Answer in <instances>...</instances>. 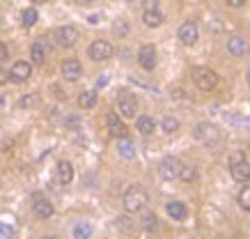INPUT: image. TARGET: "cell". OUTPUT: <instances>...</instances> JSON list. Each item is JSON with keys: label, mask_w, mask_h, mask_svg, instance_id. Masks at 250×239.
I'll use <instances>...</instances> for the list:
<instances>
[{"label": "cell", "mask_w": 250, "mask_h": 239, "mask_svg": "<svg viewBox=\"0 0 250 239\" xmlns=\"http://www.w3.org/2000/svg\"><path fill=\"white\" fill-rule=\"evenodd\" d=\"M147 205V193L140 186H131L129 191L124 193V209L133 214V212H140V209Z\"/></svg>", "instance_id": "1"}, {"label": "cell", "mask_w": 250, "mask_h": 239, "mask_svg": "<svg viewBox=\"0 0 250 239\" xmlns=\"http://www.w3.org/2000/svg\"><path fill=\"white\" fill-rule=\"evenodd\" d=\"M193 81H195V85L200 90H213V87L220 83L218 74L211 69H207V67H195V69H193Z\"/></svg>", "instance_id": "2"}, {"label": "cell", "mask_w": 250, "mask_h": 239, "mask_svg": "<svg viewBox=\"0 0 250 239\" xmlns=\"http://www.w3.org/2000/svg\"><path fill=\"white\" fill-rule=\"evenodd\" d=\"M193 136H195L200 143H207V145H211V143H218L220 138V131H218V127L211 122H200L193 129Z\"/></svg>", "instance_id": "3"}, {"label": "cell", "mask_w": 250, "mask_h": 239, "mask_svg": "<svg viewBox=\"0 0 250 239\" xmlns=\"http://www.w3.org/2000/svg\"><path fill=\"white\" fill-rule=\"evenodd\" d=\"M87 53L94 62H104L108 60L110 55H113V44L106 42V39H97V42H92L90 48H87Z\"/></svg>", "instance_id": "4"}, {"label": "cell", "mask_w": 250, "mask_h": 239, "mask_svg": "<svg viewBox=\"0 0 250 239\" xmlns=\"http://www.w3.org/2000/svg\"><path fill=\"white\" fill-rule=\"evenodd\" d=\"M30 76H32V62L19 60L9 69V83H25Z\"/></svg>", "instance_id": "5"}, {"label": "cell", "mask_w": 250, "mask_h": 239, "mask_svg": "<svg viewBox=\"0 0 250 239\" xmlns=\"http://www.w3.org/2000/svg\"><path fill=\"white\" fill-rule=\"evenodd\" d=\"M179 168H182V163L177 156H163L159 163V173L163 179H174L179 177Z\"/></svg>", "instance_id": "6"}, {"label": "cell", "mask_w": 250, "mask_h": 239, "mask_svg": "<svg viewBox=\"0 0 250 239\" xmlns=\"http://www.w3.org/2000/svg\"><path fill=\"white\" fill-rule=\"evenodd\" d=\"M55 42H58V46H62V48H71L78 42V30L71 28V25H62V28L55 30Z\"/></svg>", "instance_id": "7"}, {"label": "cell", "mask_w": 250, "mask_h": 239, "mask_svg": "<svg viewBox=\"0 0 250 239\" xmlns=\"http://www.w3.org/2000/svg\"><path fill=\"white\" fill-rule=\"evenodd\" d=\"M138 65L145 71H152L156 67V48L152 44H143L140 46V51H138Z\"/></svg>", "instance_id": "8"}, {"label": "cell", "mask_w": 250, "mask_h": 239, "mask_svg": "<svg viewBox=\"0 0 250 239\" xmlns=\"http://www.w3.org/2000/svg\"><path fill=\"white\" fill-rule=\"evenodd\" d=\"M106 124H108V133H110L113 138L129 136V129H126V124L120 120V115H115V113H108V115H106Z\"/></svg>", "instance_id": "9"}, {"label": "cell", "mask_w": 250, "mask_h": 239, "mask_svg": "<svg viewBox=\"0 0 250 239\" xmlns=\"http://www.w3.org/2000/svg\"><path fill=\"white\" fill-rule=\"evenodd\" d=\"M200 37V32H197V25L193 21H186V23L179 25V39H182L184 46H193Z\"/></svg>", "instance_id": "10"}, {"label": "cell", "mask_w": 250, "mask_h": 239, "mask_svg": "<svg viewBox=\"0 0 250 239\" xmlns=\"http://www.w3.org/2000/svg\"><path fill=\"white\" fill-rule=\"evenodd\" d=\"M62 76H64V81H78L81 78V74H83V67H81V62L74 60V58H69V60L62 62Z\"/></svg>", "instance_id": "11"}, {"label": "cell", "mask_w": 250, "mask_h": 239, "mask_svg": "<svg viewBox=\"0 0 250 239\" xmlns=\"http://www.w3.org/2000/svg\"><path fill=\"white\" fill-rule=\"evenodd\" d=\"M32 212H35V216H37V218H51L55 209H53V202H48L46 198H42V196H35Z\"/></svg>", "instance_id": "12"}, {"label": "cell", "mask_w": 250, "mask_h": 239, "mask_svg": "<svg viewBox=\"0 0 250 239\" xmlns=\"http://www.w3.org/2000/svg\"><path fill=\"white\" fill-rule=\"evenodd\" d=\"M166 212L170 218H174V221H186L188 218V207L184 205V202L179 200H170L166 205Z\"/></svg>", "instance_id": "13"}, {"label": "cell", "mask_w": 250, "mask_h": 239, "mask_svg": "<svg viewBox=\"0 0 250 239\" xmlns=\"http://www.w3.org/2000/svg\"><path fill=\"white\" fill-rule=\"evenodd\" d=\"M229 173L234 182H241V184H248L250 182V163L248 161H239L234 166H229Z\"/></svg>", "instance_id": "14"}, {"label": "cell", "mask_w": 250, "mask_h": 239, "mask_svg": "<svg viewBox=\"0 0 250 239\" xmlns=\"http://www.w3.org/2000/svg\"><path fill=\"white\" fill-rule=\"evenodd\" d=\"M143 214H140V228H143L145 232H149V235H154V232L159 230V218H156V214L154 212H149V209H140Z\"/></svg>", "instance_id": "15"}, {"label": "cell", "mask_w": 250, "mask_h": 239, "mask_svg": "<svg viewBox=\"0 0 250 239\" xmlns=\"http://www.w3.org/2000/svg\"><path fill=\"white\" fill-rule=\"evenodd\" d=\"M117 154H120L122 159H126V161H131V159L136 156V145H133V140L126 138V136H122V138H117Z\"/></svg>", "instance_id": "16"}, {"label": "cell", "mask_w": 250, "mask_h": 239, "mask_svg": "<svg viewBox=\"0 0 250 239\" xmlns=\"http://www.w3.org/2000/svg\"><path fill=\"white\" fill-rule=\"evenodd\" d=\"M228 51H229V55H234V58H243V55L248 53V42L243 37H229Z\"/></svg>", "instance_id": "17"}, {"label": "cell", "mask_w": 250, "mask_h": 239, "mask_svg": "<svg viewBox=\"0 0 250 239\" xmlns=\"http://www.w3.org/2000/svg\"><path fill=\"white\" fill-rule=\"evenodd\" d=\"M117 108H120V115L122 117H136V99L133 97H126V94H122L120 101H117Z\"/></svg>", "instance_id": "18"}, {"label": "cell", "mask_w": 250, "mask_h": 239, "mask_svg": "<svg viewBox=\"0 0 250 239\" xmlns=\"http://www.w3.org/2000/svg\"><path fill=\"white\" fill-rule=\"evenodd\" d=\"M143 23L147 25V28H159V25L163 23V14L159 12V7L156 9H145L143 12Z\"/></svg>", "instance_id": "19"}, {"label": "cell", "mask_w": 250, "mask_h": 239, "mask_svg": "<svg viewBox=\"0 0 250 239\" xmlns=\"http://www.w3.org/2000/svg\"><path fill=\"white\" fill-rule=\"evenodd\" d=\"M58 179L62 184H71L74 182V166L69 161H58Z\"/></svg>", "instance_id": "20"}, {"label": "cell", "mask_w": 250, "mask_h": 239, "mask_svg": "<svg viewBox=\"0 0 250 239\" xmlns=\"http://www.w3.org/2000/svg\"><path fill=\"white\" fill-rule=\"evenodd\" d=\"M136 127H138V131L140 133L149 136V133H154V129H156V120H154L152 115H140L136 120Z\"/></svg>", "instance_id": "21"}, {"label": "cell", "mask_w": 250, "mask_h": 239, "mask_svg": "<svg viewBox=\"0 0 250 239\" xmlns=\"http://www.w3.org/2000/svg\"><path fill=\"white\" fill-rule=\"evenodd\" d=\"M97 101H99L97 90H85V92L78 94V106L85 108V110H90V108H94V106H97Z\"/></svg>", "instance_id": "22"}, {"label": "cell", "mask_w": 250, "mask_h": 239, "mask_svg": "<svg viewBox=\"0 0 250 239\" xmlns=\"http://www.w3.org/2000/svg\"><path fill=\"white\" fill-rule=\"evenodd\" d=\"M197 177H200V173H197L195 166H182V168H179V179H182V182H186V184L197 182Z\"/></svg>", "instance_id": "23"}, {"label": "cell", "mask_w": 250, "mask_h": 239, "mask_svg": "<svg viewBox=\"0 0 250 239\" xmlns=\"http://www.w3.org/2000/svg\"><path fill=\"white\" fill-rule=\"evenodd\" d=\"M30 60H32V65H37V67H42L46 62V53H44V46L42 44H32V48H30Z\"/></svg>", "instance_id": "24"}, {"label": "cell", "mask_w": 250, "mask_h": 239, "mask_svg": "<svg viewBox=\"0 0 250 239\" xmlns=\"http://www.w3.org/2000/svg\"><path fill=\"white\" fill-rule=\"evenodd\" d=\"M39 94L37 92H30V94H23L21 99H19V108H35L39 106Z\"/></svg>", "instance_id": "25"}, {"label": "cell", "mask_w": 250, "mask_h": 239, "mask_svg": "<svg viewBox=\"0 0 250 239\" xmlns=\"http://www.w3.org/2000/svg\"><path fill=\"white\" fill-rule=\"evenodd\" d=\"M71 235H74L76 239L92 237V225L90 223H76V225H74V230H71Z\"/></svg>", "instance_id": "26"}, {"label": "cell", "mask_w": 250, "mask_h": 239, "mask_svg": "<svg viewBox=\"0 0 250 239\" xmlns=\"http://www.w3.org/2000/svg\"><path fill=\"white\" fill-rule=\"evenodd\" d=\"M37 19H39V14H37V9H25L21 14V23H23V28H32V25L37 23Z\"/></svg>", "instance_id": "27"}, {"label": "cell", "mask_w": 250, "mask_h": 239, "mask_svg": "<svg viewBox=\"0 0 250 239\" xmlns=\"http://www.w3.org/2000/svg\"><path fill=\"white\" fill-rule=\"evenodd\" d=\"M161 127H163V131L166 133H174V131H179V120L172 115H167L161 120Z\"/></svg>", "instance_id": "28"}, {"label": "cell", "mask_w": 250, "mask_h": 239, "mask_svg": "<svg viewBox=\"0 0 250 239\" xmlns=\"http://www.w3.org/2000/svg\"><path fill=\"white\" fill-rule=\"evenodd\" d=\"M113 32H115V37H126L129 35V23L124 19H117L113 23Z\"/></svg>", "instance_id": "29"}, {"label": "cell", "mask_w": 250, "mask_h": 239, "mask_svg": "<svg viewBox=\"0 0 250 239\" xmlns=\"http://www.w3.org/2000/svg\"><path fill=\"white\" fill-rule=\"evenodd\" d=\"M239 205H241L246 212H250V184L246 186L241 193H239Z\"/></svg>", "instance_id": "30"}, {"label": "cell", "mask_w": 250, "mask_h": 239, "mask_svg": "<svg viewBox=\"0 0 250 239\" xmlns=\"http://www.w3.org/2000/svg\"><path fill=\"white\" fill-rule=\"evenodd\" d=\"M14 237V228L7 223H0V239H12Z\"/></svg>", "instance_id": "31"}, {"label": "cell", "mask_w": 250, "mask_h": 239, "mask_svg": "<svg viewBox=\"0 0 250 239\" xmlns=\"http://www.w3.org/2000/svg\"><path fill=\"white\" fill-rule=\"evenodd\" d=\"M239 161H246V154H243L241 150H236V152H232V154H229V159H228L229 166H234V163H239Z\"/></svg>", "instance_id": "32"}, {"label": "cell", "mask_w": 250, "mask_h": 239, "mask_svg": "<svg viewBox=\"0 0 250 239\" xmlns=\"http://www.w3.org/2000/svg\"><path fill=\"white\" fill-rule=\"evenodd\" d=\"M115 225H117V228H122V230H129V228H131V221L122 216V218H117V221H115Z\"/></svg>", "instance_id": "33"}, {"label": "cell", "mask_w": 250, "mask_h": 239, "mask_svg": "<svg viewBox=\"0 0 250 239\" xmlns=\"http://www.w3.org/2000/svg\"><path fill=\"white\" fill-rule=\"evenodd\" d=\"M9 58V48H7V44H2L0 42V62H5Z\"/></svg>", "instance_id": "34"}, {"label": "cell", "mask_w": 250, "mask_h": 239, "mask_svg": "<svg viewBox=\"0 0 250 239\" xmlns=\"http://www.w3.org/2000/svg\"><path fill=\"white\" fill-rule=\"evenodd\" d=\"M67 127H71V129H74V127H78V124H81V117H76V115H67Z\"/></svg>", "instance_id": "35"}, {"label": "cell", "mask_w": 250, "mask_h": 239, "mask_svg": "<svg viewBox=\"0 0 250 239\" xmlns=\"http://www.w3.org/2000/svg\"><path fill=\"white\" fill-rule=\"evenodd\" d=\"M159 7V0H143V9H156Z\"/></svg>", "instance_id": "36"}, {"label": "cell", "mask_w": 250, "mask_h": 239, "mask_svg": "<svg viewBox=\"0 0 250 239\" xmlns=\"http://www.w3.org/2000/svg\"><path fill=\"white\" fill-rule=\"evenodd\" d=\"M225 2H228L229 7L239 9V7H243V5H246V2H248V0H225Z\"/></svg>", "instance_id": "37"}, {"label": "cell", "mask_w": 250, "mask_h": 239, "mask_svg": "<svg viewBox=\"0 0 250 239\" xmlns=\"http://www.w3.org/2000/svg\"><path fill=\"white\" fill-rule=\"evenodd\" d=\"M5 83H9V71L0 69V85H5Z\"/></svg>", "instance_id": "38"}, {"label": "cell", "mask_w": 250, "mask_h": 239, "mask_svg": "<svg viewBox=\"0 0 250 239\" xmlns=\"http://www.w3.org/2000/svg\"><path fill=\"white\" fill-rule=\"evenodd\" d=\"M106 81H108L106 76H101V78H99V81H97V87H104V85H106Z\"/></svg>", "instance_id": "39"}, {"label": "cell", "mask_w": 250, "mask_h": 239, "mask_svg": "<svg viewBox=\"0 0 250 239\" xmlns=\"http://www.w3.org/2000/svg\"><path fill=\"white\" fill-rule=\"evenodd\" d=\"M246 81H248V85H250V69L246 71Z\"/></svg>", "instance_id": "40"}, {"label": "cell", "mask_w": 250, "mask_h": 239, "mask_svg": "<svg viewBox=\"0 0 250 239\" xmlns=\"http://www.w3.org/2000/svg\"><path fill=\"white\" fill-rule=\"evenodd\" d=\"M32 2H39V5H42V2H48V0H32Z\"/></svg>", "instance_id": "41"}, {"label": "cell", "mask_w": 250, "mask_h": 239, "mask_svg": "<svg viewBox=\"0 0 250 239\" xmlns=\"http://www.w3.org/2000/svg\"><path fill=\"white\" fill-rule=\"evenodd\" d=\"M126 2H136V0H126Z\"/></svg>", "instance_id": "42"}, {"label": "cell", "mask_w": 250, "mask_h": 239, "mask_svg": "<svg viewBox=\"0 0 250 239\" xmlns=\"http://www.w3.org/2000/svg\"><path fill=\"white\" fill-rule=\"evenodd\" d=\"M87 2H94V0H87Z\"/></svg>", "instance_id": "43"}]
</instances>
